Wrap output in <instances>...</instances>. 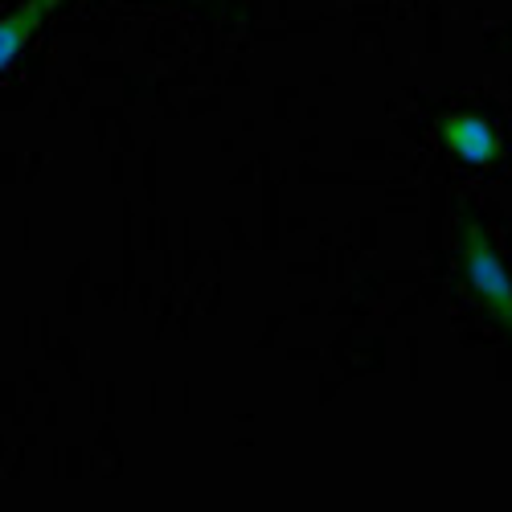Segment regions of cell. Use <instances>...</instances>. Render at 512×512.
I'll return each mask as SVG.
<instances>
[{
    "label": "cell",
    "mask_w": 512,
    "mask_h": 512,
    "mask_svg": "<svg viewBox=\"0 0 512 512\" xmlns=\"http://www.w3.org/2000/svg\"><path fill=\"white\" fill-rule=\"evenodd\" d=\"M463 271H467V287H472L480 308L504 332H512V275L500 263L492 238L480 226H467L463 230Z\"/></svg>",
    "instance_id": "1"
},
{
    "label": "cell",
    "mask_w": 512,
    "mask_h": 512,
    "mask_svg": "<svg viewBox=\"0 0 512 512\" xmlns=\"http://www.w3.org/2000/svg\"><path fill=\"white\" fill-rule=\"evenodd\" d=\"M443 144L463 160V164H476V168H488L500 160V132L496 123H488L484 115L476 111H463V115H451L443 119Z\"/></svg>",
    "instance_id": "2"
},
{
    "label": "cell",
    "mask_w": 512,
    "mask_h": 512,
    "mask_svg": "<svg viewBox=\"0 0 512 512\" xmlns=\"http://www.w3.org/2000/svg\"><path fill=\"white\" fill-rule=\"evenodd\" d=\"M58 5H62V0H21L9 17H0V74L17 62V54L37 37V29L46 25V17Z\"/></svg>",
    "instance_id": "3"
}]
</instances>
